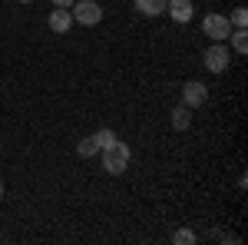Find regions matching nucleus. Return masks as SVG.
Here are the masks:
<instances>
[{
	"label": "nucleus",
	"instance_id": "17",
	"mask_svg": "<svg viewBox=\"0 0 248 245\" xmlns=\"http://www.w3.org/2000/svg\"><path fill=\"white\" fill-rule=\"evenodd\" d=\"M20 3H33V0H20Z\"/></svg>",
	"mask_w": 248,
	"mask_h": 245
},
{
	"label": "nucleus",
	"instance_id": "1",
	"mask_svg": "<svg viewBox=\"0 0 248 245\" xmlns=\"http://www.w3.org/2000/svg\"><path fill=\"white\" fill-rule=\"evenodd\" d=\"M103 152V169L109 172V176H123V172L129 169V146L123 143V139H116L113 146H106V149H99Z\"/></svg>",
	"mask_w": 248,
	"mask_h": 245
},
{
	"label": "nucleus",
	"instance_id": "5",
	"mask_svg": "<svg viewBox=\"0 0 248 245\" xmlns=\"http://www.w3.org/2000/svg\"><path fill=\"white\" fill-rule=\"evenodd\" d=\"M205 99H209V86H205L202 80H189V83H182V103H186L189 110H199Z\"/></svg>",
	"mask_w": 248,
	"mask_h": 245
},
{
	"label": "nucleus",
	"instance_id": "14",
	"mask_svg": "<svg viewBox=\"0 0 248 245\" xmlns=\"http://www.w3.org/2000/svg\"><path fill=\"white\" fill-rule=\"evenodd\" d=\"M229 23H232V27H245V23H248V10H245V7H235L232 17H229Z\"/></svg>",
	"mask_w": 248,
	"mask_h": 245
},
{
	"label": "nucleus",
	"instance_id": "10",
	"mask_svg": "<svg viewBox=\"0 0 248 245\" xmlns=\"http://www.w3.org/2000/svg\"><path fill=\"white\" fill-rule=\"evenodd\" d=\"M232 47H235V53H245L248 50V30L245 27H232Z\"/></svg>",
	"mask_w": 248,
	"mask_h": 245
},
{
	"label": "nucleus",
	"instance_id": "3",
	"mask_svg": "<svg viewBox=\"0 0 248 245\" xmlns=\"http://www.w3.org/2000/svg\"><path fill=\"white\" fill-rule=\"evenodd\" d=\"M202 30H205V37H212V43H225L229 33H232V23H229L225 14H205Z\"/></svg>",
	"mask_w": 248,
	"mask_h": 245
},
{
	"label": "nucleus",
	"instance_id": "8",
	"mask_svg": "<svg viewBox=\"0 0 248 245\" xmlns=\"http://www.w3.org/2000/svg\"><path fill=\"white\" fill-rule=\"evenodd\" d=\"M136 10L142 14V17H159V14H166V0H133Z\"/></svg>",
	"mask_w": 248,
	"mask_h": 245
},
{
	"label": "nucleus",
	"instance_id": "16",
	"mask_svg": "<svg viewBox=\"0 0 248 245\" xmlns=\"http://www.w3.org/2000/svg\"><path fill=\"white\" fill-rule=\"evenodd\" d=\"M0 199H3V179H0Z\"/></svg>",
	"mask_w": 248,
	"mask_h": 245
},
{
	"label": "nucleus",
	"instance_id": "15",
	"mask_svg": "<svg viewBox=\"0 0 248 245\" xmlns=\"http://www.w3.org/2000/svg\"><path fill=\"white\" fill-rule=\"evenodd\" d=\"M50 3H53V7H73L77 0H50Z\"/></svg>",
	"mask_w": 248,
	"mask_h": 245
},
{
	"label": "nucleus",
	"instance_id": "6",
	"mask_svg": "<svg viewBox=\"0 0 248 245\" xmlns=\"http://www.w3.org/2000/svg\"><path fill=\"white\" fill-rule=\"evenodd\" d=\"M166 14H169L175 23H189L195 17V3L192 0H166Z\"/></svg>",
	"mask_w": 248,
	"mask_h": 245
},
{
	"label": "nucleus",
	"instance_id": "4",
	"mask_svg": "<svg viewBox=\"0 0 248 245\" xmlns=\"http://www.w3.org/2000/svg\"><path fill=\"white\" fill-rule=\"evenodd\" d=\"M202 60H205V70H209V73H225L229 63H232V53H229L225 43H212Z\"/></svg>",
	"mask_w": 248,
	"mask_h": 245
},
{
	"label": "nucleus",
	"instance_id": "7",
	"mask_svg": "<svg viewBox=\"0 0 248 245\" xmlns=\"http://www.w3.org/2000/svg\"><path fill=\"white\" fill-rule=\"evenodd\" d=\"M70 27H73L70 7H57V10L50 14V30H53V33H70Z\"/></svg>",
	"mask_w": 248,
	"mask_h": 245
},
{
	"label": "nucleus",
	"instance_id": "2",
	"mask_svg": "<svg viewBox=\"0 0 248 245\" xmlns=\"http://www.w3.org/2000/svg\"><path fill=\"white\" fill-rule=\"evenodd\" d=\"M70 14H73V23H83V27H96V23L103 20V7H99L96 0H77V3L70 7Z\"/></svg>",
	"mask_w": 248,
	"mask_h": 245
},
{
	"label": "nucleus",
	"instance_id": "12",
	"mask_svg": "<svg viewBox=\"0 0 248 245\" xmlns=\"http://www.w3.org/2000/svg\"><path fill=\"white\" fill-rule=\"evenodd\" d=\"M77 152H79V156H83V159H90V156H96V152H99V149H96L93 136H83V139H79V143H77Z\"/></svg>",
	"mask_w": 248,
	"mask_h": 245
},
{
	"label": "nucleus",
	"instance_id": "13",
	"mask_svg": "<svg viewBox=\"0 0 248 245\" xmlns=\"http://www.w3.org/2000/svg\"><path fill=\"white\" fill-rule=\"evenodd\" d=\"M172 242L175 245H195V232H189V229H175V232H172Z\"/></svg>",
	"mask_w": 248,
	"mask_h": 245
},
{
	"label": "nucleus",
	"instance_id": "9",
	"mask_svg": "<svg viewBox=\"0 0 248 245\" xmlns=\"http://www.w3.org/2000/svg\"><path fill=\"white\" fill-rule=\"evenodd\" d=\"M172 126H175V130H189L192 126V110L186 106V103L172 110Z\"/></svg>",
	"mask_w": 248,
	"mask_h": 245
},
{
	"label": "nucleus",
	"instance_id": "11",
	"mask_svg": "<svg viewBox=\"0 0 248 245\" xmlns=\"http://www.w3.org/2000/svg\"><path fill=\"white\" fill-rule=\"evenodd\" d=\"M116 139H119V136H116L113 130H96V132H93V143H96V149H106V146H113Z\"/></svg>",
	"mask_w": 248,
	"mask_h": 245
}]
</instances>
